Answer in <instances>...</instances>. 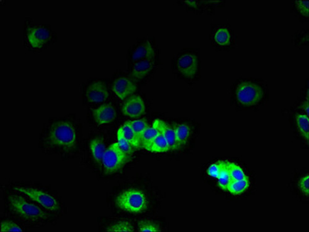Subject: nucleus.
<instances>
[{
    "label": "nucleus",
    "mask_w": 309,
    "mask_h": 232,
    "mask_svg": "<svg viewBox=\"0 0 309 232\" xmlns=\"http://www.w3.org/2000/svg\"><path fill=\"white\" fill-rule=\"evenodd\" d=\"M249 187L248 179L241 180V181H231L227 190L232 195H241L244 193Z\"/></svg>",
    "instance_id": "393cba45"
},
{
    "label": "nucleus",
    "mask_w": 309,
    "mask_h": 232,
    "mask_svg": "<svg viewBox=\"0 0 309 232\" xmlns=\"http://www.w3.org/2000/svg\"><path fill=\"white\" fill-rule=\"evenodd\" d=\"M155 60H146L134 63L131 76L134 80L140 81L150 74L155 67Z\"/></svg>",
    "instance_id": "4468645a"
},
{
    "label": "nucleus",
    "mask_w": 309,
    "mask_h": 232,
    "mask_svg": "<svg viewBox=\"0 0 309 232\" xmlns=\"http://www.w3.org/2000/svg\"><path fill=\"white\" fill-rule=\"evenodd\" d=\"M90 149L94 160L98 164H102L104 154L107 149L103 140L99 138L92 140Z\"/></svg>",
    "instance_id": "a211bd4d"
},
{
    "label": "nucleus",
    "mask_w": 309,
    "mask_h": 232,
    "mask_svg": "<svg viewBox=\"0 0 309 232\" xmlns=\"http://www.w3.org/2000/svg\"><path fill=\"white\" fill-rule=\"evenodd\" d=\"M138 230L139 231L156 232L160 231V229L158 226L155 224L154 222L145 220V221H140L138 224Z\"/></svg>",
    "instance_id": "7c9ffc66"
},
{
    "label": "nucleus",
    "mask_w": 309,
    "mask_h": 232,
    "mask_svg": "<svg viewBox=\"0 0 309 232\" xmlns=\"http://www.w3.org/2000/svg\"><path fill=\"white\" fill-rule=\"evenodd\" d=\"M173 127L179 147L185 145L192 135L191 127L187 124H176Z\"/></svg>",
    "instance_id": "aec40b11"
},
{
    "label": "nucleus",
    "mask_w": 309,
    "mask_h": 232,
    "mask_svg": "<svg viewBox=\"0 0 309 232\" xmlns=\"http://www.w3.org/2000/svg\"><path fill=\"white\" fill-rule=\"evenodd\" d=\"M145 111L144 101L138 94L128 98L122 106L123 114L131 118L140 117L144 114Z\"/></svg>",
    "instance_id": "9d476101"
},
{
    "label": "nucleus",
    "mask_w": 309,
    "mask_h": 232,
    "mask_svg": "<svg viewBox=\"0 0 309 232\" xmlns=\"http://www.w3.org/2000/svg\"><path fill=\"white\" fill-rule=\"evenodd\" d=\"M116 206L123 211L131 214L145 212L148 207V200L142 191L130 188L119 194L116 200Z\"/></svg>",
    "instance_id": "39448f33"
},
{
    "label": "nucleus",
    "mask_w": 309,
    "mask_h": 232,
    "mask_svg": "<svg viewBox=\"0 0 309 232\" xmlns=\"http://www.w3.org/2000/svg\"><path fill=\"white\" fill-rule=\"evenodd\" d=\"M94 121L99 125L112 123L116 117V110L112 104H105L93 111Z\"/></svg>",
    "instance_id": "ddd939ff"
},
{
    "label": "nucleus",
    "mask_w": 309,
    "mask_h": 232,
    "mask_svg": "<svg viewBox=\"0 0 309 232\" xmlns=\"http://www.w3.org/2000/svg\"><path fill=\"white\" fill-rule=\"evenodd\" d=\"M294 125L297 133L304 139L308 145L309 117L302 111L297 112L294 115Z\"/></svg>",
    "instance_id": "dca6fc26"
},
{
    "label": "nucleus",
    "mask_w": 309,
    "mask_h": 232,
    "mask_svg": "<svg viewBox=\"0 0 309 232\" xmlns=\"http://www.w3.org/2000/svg\"><path fill=\"white\" fill-rule=\"evenodd\" d=\"M308 5L307 0H296L292 3L290 9L302 22L308 21Z\"/></svg>",
    "instance_id": "6ab92c4d"
},
{
    "label": "nucleus",
    "mask_w": 309,
    "mask_h": 232,
    "mask_svg": "<svg viewBox=\"0 0 309 232\" xmlns=\"http://www.w3.org/2000/svg\"><path fill=\"white\" fill-rule=\"evenodd\" d=\"M213 40L217 46L225 49L233 48L237 44L234 30L228 26L217 27L213 33Z\"/></svg>",
    "instance_id": "6e6552de"
},
{
    "label": "nucleus",
    "mask_w": 309,
    "mask_h": 232,
    "mask_svg": "<svg viewBox=\"0 0 309 232\" xmlns=\"http://www.w3.org/2000/svg\"><path fill=\"white\" fill-rule=\"evenodd\" d=\"M108 96V90L102 81H94L87 88L86 98L88 102L99 104L105 102Z\"/></svg>",
    "instance_id": "9b49d317"
},
{
    "label": "nucleus",
    "mask_w": 309,
    "mask_h": 232,
    "mask_svg": "<svg viewBox=\"0 0 309 232\" xmlns=\"http://www.w3.org/2000/svg\"><path fill=\"white\" fill-rule=\"evenodd\" d=\"M294 44L296 47L308 45V29H301L294 35Z\"/></svg>",
    "instance_id": "c756f323"
},
{
    "label": "nucleus",
    "mask_w": 309,
    "mask_h": 232,
    "mask_svg": "<svg viewBox=\"0 0 309 232\" xmlns=\"http://www.w3.org/2000/svg\"><path fill=\"white\" fill-rule=\"evenodd\" d=\"M153 124L157 127V129L160 130L161 132L163 133L167 140L168 145H169L170 150H175V149L179 148L175 130H174L173 126H171L170 125L160 120H156Z\"/></svg>",
    "instance_id": "2eb2a0df"
},
{
    "label": "nucleus",
    "mask_w": 309,
    "mask_h": 232,
    "mask_svg": "<svg viewBox=\"0 0 309 232\" xmlns=\"http://www.w3.org/2000/svg\"><path fill=\"white\" fill-rule=\"evenodd\" d=\"M27 42L33 48H41L51 38V33L46 27L34 26L29 27L26 33Z\"/></svg>",
    "instance_id": "1a4fd4ad"
},
{
    "label": "nucleus",
    "mask_w": 309,
    "mask_h": 232,
    "mask_svg": "<svg viewBox=\"0 0 309 232\" xmlns=\"http://www.w3.org/2000/svg\"><path fill=\"white\" fill-rule=\"evenodd\" d=\"M158 136L156 137L154 141L153 142L151 147L149 149V152L161 153V152H166L170 150L169 145H168L167 140L163 133L161 132L160 130H158Z\"/></svg>",
    "instance_id": "5701e85b"
},
{
    "label": "nucleus",
    "mask_w": 309,
    "mask_h": 232,
    "mask_svg": "<svg viewBox=\"0 0 309 232\" xmlns=\"http://www.w3.org/2000/svg\"><path fill=\"white\" fill-rule=\"evenodd\" d=\"M200 69V53L194 49L181 52L174 60V70L180 78L186 81L196 80L199 76Z\"/></svg>",
    "instance_id": "20e7f679"
},
{
    "label": "nucleus",
    "mask_w": 309,
    "mask_h": 232,
    "mask_svg": "<svg viewBox=\"0 0 309 232\" xmlns=\"http://www.w3.org/2000/svg\"><path fill=\"white\" fill-rule=\"evenodd\" d=\"M117 143L119 148L129 157L133 155L134 148L128 140L124 138L121 130L118 129L117 132Z\"/></svg>",
    "instance_id": "bb28decb"
},
{
    "label": "nucleus",
    "mask_w": 309,
    "mask_h": 232,
    "mask_svg": "<svg viewBox=\"0 0 309 232\" xmlns=\"http://www.w3.org/2000/svg\"><path fill=\"white\" fill-rule=\"evenodd\" d=\"M223 161L210 165L208 168L207 173L212 178L218 179L220 172H221Z\"/></svg>",
    "instance_id": "473e14b6"
},
{
    "label": "nucleus",
    "mask_w": 309,
    "mask_h": 232,
    "mask_svg": "<svg viewBox=\"0 0 309 232\" xmlns=\"http://www.w3.org/2000/svg\"><path fill=\"white\" fill-rule=\"evenodd\" d=\"M130 123L140 142L142 134L149 127L148 124L144 120H134L130 121Z\"/></svg>",
    "instance_id": "c85d7f7f"
},
{
    "label": "nucleus",
    "mask_w": 309,
    "mask_h": 232,
    "mask_svg": "<svg viewBox=\"0 0 309 232\" xmlns=\"http://www.w3.org/2000/svg\"><path fill=\"white\" fill-rule=\"evenodd\" d=\"M299 188L300 191L305 196H308L309 195V175L306 174L303 178L300 180L299 182Z\"/></svg>",
    "instance_id": "72a5a7b5"
},
{
    "label": "nucleus",
    "mask_w": 309,
    "mask_h": 232,
    "mask_svg": "<svg viewBox=\"0 0 309 232\" xmlns=\"http://www.w3.org/2000/svg\"><path fill=\"white\" fill-rule=\"evenodd\" d=\"M232 97L238 105L252 108L264 102L268 93L267 82L260 78H240L232 87Z\"/></svg>",
    "instance_id": "f257e3e1"
},
{
    "label": "nucleus",
    "mask_w": 309,
    "mask_h": 232,
    "mask_svg": "<svg viewBox=\"0 0 309 232\" xmlns=\"http://www.w3.org/2000/svg\"><path fill=\"white\" fill-rule=\"evenodd\" d=\"M129 156L119 148L117 142L110 145L104 154L102 166L105 173L113 174L119 172L130 161Z\"/></svg>",
    "instance_id": "0eeeda50"
},
{
    "label": "nucleus",
    "mask_w": 309,
    "mask_h": 232,
    "mask_svg": "<svg viewBox=\"0 0 309 232\" xmlns=\"http://www.w3.org/2000/svg\"><path fill=\"white\" fill-rule=\"evenodd\" d=\"M0 231H24V230L16 223L10 221H4L0 224Z\"/></svg>",
    "instance_id": "2f4dec72"
},
{
    "label": "nucleus",
    "mask_w": 309,
    "mask_h": 232,
    "mask_svg": "<svg viewBox=\"0 0 309 232\" xmlns=\"http://www.w3.org/2000/svg\"><path fill=\"white\" fill-rule=\"evenodd\" d=\"M8 204L14 215L26 221L39 222L48 218V214L45 209L22 195H10Z\"/></svg>",
    "instance_id": "7ed1b4c3"
},
{
    "label": "nucleus",
    "mask_w": 309,
    "mask_h": 232,
    "mask_svg": "<svg viewBox=\"0 0 309 232\" xmlns=\"http://www.w3.org/2000/svg\"><path fill=\"white\" fill-rule=\"evenodd\" d=\"M45 140L51 148L57 150L71 151L76 148L78 142V132L76 125L68 120L54 122L48 128Z\"/></svg>",
    "instance_id": "f03ea898"
},
{
    "label": "nucleus",
    "mask_w": 309,
    "mask_h": 232,
    "mask_svg": "<svg viewBox=\"0 0 309 232\" xmlns=\"http://www.w3.org/2000/svg\"><path fill=\"white\" fill-rule=\"evenodd\" d=\"M218 184L222 190H227L232 179L229 171V162L223 161L221 172L218 178Z\"/></svg>",
    "instance_id": "b1692460"
},
{
    "label": "nucleus",
    "mask_w": 309,
    "mask_h": 232,
    "mask_svg": "<svg viewBox=\"0 0 309 232\" xmlns=\"http://www.w3.org/2000/svg\"><path fill=\"white\" fill-rule=\"evenodd\" d=\"M17 194L28 198L48 212H56L59 209V203L53 195L41 189L25 186H17L14 189Z\"/></svg>",
    "instance_id": "423d86ee"
},
{
    "label": "nucleus",
    "mask_w": 309,
    "mask_h": 232,
    "mask_svg": "<svg viewBox=\"0 0 309 232\" xmlns=\"http://www.w3.org/2000/svg\"><path fill=\"white\" fill-rule=\"evenodd\" d=\"M112 90L119 99L124 100L133 95L137 90V86L130 79L120 78L113 83Z\"/></svg>",
    "instance_id": "f8f14e48"
},
{
    "label": "nucleus",
    "mask_w": 309,
    "mask_h": 232,
    "mask_svg": "<svg viewBox=\"0 0 309 232\" xmlns=\"http://www.w3.org/2000/svg\"><path fill=\"white\" fill-rule=\"evenodd\" d=\"M107 231L132 232L134 228L131 222L127 221H120L113 223L106 228Z\"/></svg>",
    "instance_id": "a878e982"
},
{
    "label": "nucleus",
    "mask_w": 309,
    "mask_h": 232,
    "mask_svg": "<svg viewBox=\"0 0 309 232\" xmlns=\"http://www.w3.org/2000/svg\"><path fill=\"white\" fill-rule=\"evenodd\" d=\"M229 171L232 181H241L247 178L246 173L240 166L229 162Z\"/></svg>",
    "instance_id": "cd10ccee"
},
{
    "label": "nucleus",
    "mask_w": 309,
    "mask_h": 232,
    "mask_svg": "<svg viewBox=\"0 0 309 232\" xmlns=\"http://www.w3.org/2000/svg\"><path fill=\"white\" fill-rule=\"evenodd\" d=\"M159 133L158 129L154 124L152 126H149L148 129L143 132L140 140V148L146 149L149 151L151 147L153 142L154 141L156 137Z\"/></svg>",
    "instance_id": "412c9836"
},
{
    "label": "nucleus",
    "mask_w": 309,
    "mask_h": 232,
    "mask_svg": "<svg viewBox=\"0 0 309 232\" xmlns=\"http://www.w3.org/2000/svg\"><path fill=\"white\" fill-rule=\"evenodd\" d=\"M119 129L121 130L124 138L133 146L134 149H138L141 148H140L139 140L137 139L136 133H134L130 121L122 125Z\"/></svg>",
    "instance_id": "4be33fe9"
},
{
    "label": "nucleus",
    "mask_w": 309,
    "mask_h": 232,
    "mask_svg": "<svg viewBox=\"0 0 309 232\" xmlns=\"http://www.w3.org/2000/svg\"><path fill=\"white\" fill-rule=\"evenodd\" d=\"M155 56V51L151 43L146 41L137 46L134 50L131 59L134 63L146 60H153Z\"/></svg>",
    "instance_id": "f3484780"
}]
</instances>
